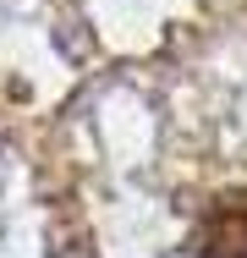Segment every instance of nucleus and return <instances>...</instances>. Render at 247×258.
<instances>
[{
  "instance_id": "f257e3e1",
  "label": "nucleus",
  "mask_w": 247,
  "mask_h": 258,
  "mask_svg": "<svg viewBox=\"0 0 247 258\" xmlns=\"http://www.w3.org/2000/svg\"><path fill=\"white\" fill-rule=\"evenodd\" d=\"M193 258H247V187L203 204L193 225Z\"/></svg>"
}]
</instances>
